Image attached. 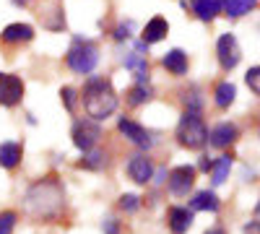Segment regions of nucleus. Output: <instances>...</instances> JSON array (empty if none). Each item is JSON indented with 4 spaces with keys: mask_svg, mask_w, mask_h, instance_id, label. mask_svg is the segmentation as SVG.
I'll return each mask as SVG.
<instances>
[{
    "mask_svg": "<svg viewBox=\"0 0 260 234\" xmlns=\"http://www.w3.org/2000/svg\"><path fill=\"white\" fill-rule=\"evenodd\" d=\"M175 138L182 148L187 151H201L208 143V127L203 122V115L201 112H182L180 122H177V130H175Z\"/></svg>",
    "mask_w": 260,
    "mask_h": 234,
    "instance_id": "nucleus-3",
    "label": "nucleus"
},
{
    "mask_svg": "<svg viewBox=\"0 0 260 234\" xmlns=\"http://www.w3.org/2000/svg\"><path fill=\"white\" fill-rule=\"evenodd\" d=\"M206 234H226V229H224V226H211Z\"/></svg>",
    "mask_w": 260,
    "mask_h": 234,
    "instance_id": "nucleus-33",
    "label": "nucleus"
},
{
    "mask_svg": "<svg viewBox=\"0 0 260 234\" xmlns=\"http://www.w3.org/2000/svg\"><path fill=\"white\" fill-rule=\"evenodd\" d=\"M195 221V211L187 206H169L167 208V226L172 234H187Z\"/></svg>",
    "mask_w": 260,
    "mask_h": 234,
    "instance_id": "nucleus-11",
    "label": "nucleus"
},
{
    "mask_svg": "<svg viewBox=\"0 0 260 234\" xmlns=\"http://www.w3.org/2000/svg\"><path fill=\"white\" fill-rule=\"evenodd\" d=\"M232 164H234V159H232L229 154H221L219 159L211 164V185H213V187H219V185L226 182V177H229V172H232Z\"/></svg>",
    "mask_w": 260,
    "mask_h": 234,
    "instance_id": "nucleus-18",
    "label": "nucleus"
},
{
    "mask_svg": "<svg viewBox=\"0 0 260 234\" xmlns=\"http://www.w3.org/2000/svg\"><path fill=\"white\" fill-rule=\"evenodd\" d=\"M117 130H120L130 143H133V146L143 148V151H148V148L154 146V138H151V133L146 130L141 122L130 120V117H120V120H117Z\"/></svg>",
    "mask_w": 260,
    "mask_h": 234,
    "instance_id": "nucleus-10",
    "label": "nucleus"
},
{
    "mask_svg": "<svg viewBox=\"0 0 260 234\" xmlns=\"http://www.w3.org/2000/svg\"><path fill=\"white\" fill-rule=\"evenodd\" d=\"M21 99H24V81L16 73L0 76V107H18Z\"/></svg>",
    "mask_w": 260,
    "mask_h": 234,
    "instance_id": "nucleus-8",
    "label": "nucleus"
},
{
    "mask_svg": "<svg viewBox=\"0 0 260 234\" xmlns=\"http://www.w3.org/2000/svg\"><path fill=\"white\" fill-rule=\"evenodd\" d=\"M257 76H260V68H257V65H252V68L245 73V81H247V86L252 89V94H260V78H257Z\"/></svg>",
    "mask_w": 260,
    "mask_h": 234,
    "instance_id": "nucleus-28",
    "label": "nucleus"
},
{
    "mask_svg": "<svg viewBox=\"0 0 260 234\" xmlns=\"http://www.w3.org/2000/svg\"><path fill=\"white\" fill-rule=\"evenodd\" d=\"M148 99H151V89H148V83H136V86L125 94V102L130 104V107H141V104H146Z\"/></svg>",
    "mask_w": 260,
    "mask_h": 234,
    "instance_id": "nucleus-23",
    "label": "nucleus"
},
{
    "mask_svg": "<svg viewBox=\"0 0 260 234\" xmlns=\"http://www.w3.org/2000/svg\"><path fill=\"white\" fill-rule=\"evenodd\" d=\"M130 31H133V21H125V24H120L115 29V39L117 42H125V39H130Z\"/></svg>",
    "mask_w": 260,
    "mask_h": 234,
    "instance_id": "nucleus-29",
    "label": "nucleus"
},
{
    "mask_svg": "<svg viewBox=\"0 0 260 234\" xmlns=\"http://www.w3.org/2000/svg\"><path fill=\"white\" fill-rule=\"evenodd\" d=\"M161 65L172 73V76H185L187 73V52L175 47V50H169L164 57H161Z\"/></svg>",
    "mask_w": 260,
    "mask_h": 234,
    "instance_id": "nucleus-17",
    "label": "nucleus"
},
{
    "mask_svg": "<svg viewBox=\"0 0 260 234\" xmlns=\"http://www.w3.org/2000/svg\"><path fill=\"white\" fill-rule=\"evenodd\" d=\"M234 99H237V86H234L232 81H221L219 86H216V91H213L216 107H219V110H229L232 104H234Z\"/></svg>",
    "mask_w": 260,
    "mask_h": 234,
    "instance_id": "nucleus-19",
    "label": "nucleus"
},
{
    "mask_svg": "<svg viewBox=\"0 0 260 234\" xmlns=\"http://www.w3.org/2000/svg\"><path fill=\"white\" fill-rule=\"evenodd\" d=\"M185 110L187 112H203V99H201L198 89H192L190 94H185Z\"/></svg>",
    "mask_w": 260,
    "mask_h": 234,
    "instance_id": "nucleus-26",
    "label": "nucleus"
},
{
    "mask_svg": "<svg viewBox=\"0 0 260 234\" xmlns=\"http://www.w3.org/2000/svg\"><path fill=\"white\" fill-rule=\"evenodd\" d=\"M190 211H208V214H219L221 211V200L216 195V190H198L190 198Z\"/></svg>",
    "mask_w": 260,
    "mask_h": 234,
    "instance_id": "nucleus-14",
    "label": "nucleus"
},
{
    "mask_svg": "<svg viewBox=\"0 0 260 234\" xmlns=\"http://www.w3.org/2000/svg\"><path fill=\"white\" fill-rule=\"evenodd\" d=\"M83 96V110H86V117L94 120V122H102L107 117H112L117 112V91L115 86L107 78H99V76H91L89 81H86V86L81 91Z\"/></svg>",
    "mask_w": 260,
    "mask_h": 234,
    "instance_id": "nucleus-2",
    "label": "nucleus"
},
{
    "mask_svg": "<svg viewBox=\"0 0 260 234\" xmlns=\"http://www.w3.org/2000/svg\"><path fill=\"white\" fill-rule=\"evenodd\" d=\"M216 57H219V65L224 71H234L242 60V47L237 42L234 34H221L219 42H216Z\"/></svg>",
    "mask_w": 260,
    "mask_h": 234,
    "instance_id": "nucleus-7",
    "label": "nucleus"
},
{
    "mask_svg": "<svg viewBox=\"0 0 260 234\" xmlns=\"http://www.w3.org/2000/svg\"><path fill=\"white\" fill-rule=\"evenodd\" d=\"M190 6L201 21H213L221 13V0H190Z\"/></svg>",
    "mask_w": 260,
    "mask_h": 234,
    "instance_id": "nucleus-20",
    "label": "nucleus"
},
{
    "mask_svg": "<svg viewBox=\"0 0 260 234\" xmlns=\"http://www.w3.org/2000/svg\"><path fill=\"white\" fill-rule=\"evenodd\" d=\"M65 62H68V68L78 76H86L91 73L96 65H99V47L94 45L91 39H81L76 37L73 45L68 50V55H65Z\"/></svg>",
    "mask_w": 260,
    "mask_h": 234,
    "instance_id": "nucleus-4",
    "label": "nucleus"
},
{
    "mask_svg": "<svg viewBox=\"0 0 260 234\" xmlns=\"http://www.w3.org/2000/svg\"><path fill=\"white\" fill-rule=\"evenodd\" d=\"M60 96H62L65 110H68V112H76V96H78V91H76L73 86H62V89H60Z\"/></svg>",
    "mask_w": 260,
    "mask_h": 234,
    "instance_id": "nucleus-27",
    "label": "nucleus"
},
{
    "mask_svg": "<svg viewBox=\"0 0 260 234\" xmlns=\"http://www.w3.org/2000/svg\"><path fill=\"white\" fill-rule=\"evenodd\" d=\"M102 231H104V234H120V221H117L115 216H107V219L102 221Z\"/></svg>",
    "mask_w": 260,
    "mask_h": 234,
    "instance_id": "nucleus-30",
    "label": "nucleus"
},
{
    "mask_svg": "<svg viewBox=\"0 0 260 234\" xmlns=\"http://www.w3.org/2000/svg\"><path fill=\"white\" fill-rule=\"evenodd\" d=\"M237 138H240V127L234 122H219L208 133V143L213 148H229L232 143H237Z\"/></svg>",
    "mask_w": 260,
    "mask_h": 234,
    "instance_id": "nucleus-12",
    "label": "nucleus"
},
{
    "mask_svg": "<svg viewBox=\"0 0 260 234\" xmlns=\"http://www.w3.org/2000/svg\"><path fill=\"white\" fill-rule=\"evenodd\" d=\"M257 6V0H221V11L229 18H240Z\"/></svg>",
    "mask_w": 260,
    "mask_h": 234,
    "instance_id": "nucleus-22",
    "label": "nucleus"
},
{
    "mask_svg": "<svg viewBox=\"0 0 260 234\" xmlns=\"http://www.w3.org/2000/svg\"><path fill=\"white\" fill-rule=\"evenodd\" d=\"M21 208H24V214L34 221H42V224L57 221L62 216V208H65V187H62V182L55 175H47V177L37 180L24 193Z\"/></svg>",
    "mask_w": 260,
    "mask_h": 234,
    "instance_id": "nucleus-1",
    "label": "nucleus"
},
{
    "mask_svg": "<svg viewBox=\"0 0 260 234\" xmlns=\"http://www.w3.org/2000/svg\"><path fill=\"white\" fill-rule=\"evenodd\" d=\"M21 159H24V146H21L18 141H3L0 143V166L3 169L13 172V169L21 164Z\"/></svg>",
    "mask_w": 260,
    "mask_h": 234,
    "instance_id": "nucleus-13",
    "label": "nucleus"
},
{
    "mask_svg": "<svg viewBox=\"0 0 260 234\" xmlns=\"http://www.w3.org/2000/svg\"><path fill=\"white\" fill-rule=\"evenodd\" d=\"M195 177H198V172H195V166H190V164H180L175 169H169V172H167V190H169V195L187 198V193L195 187Z\"/></svg>",
    "mask_w": 260,
    "mask_h": 234,
    "instance_id": "nucleus-6",
    "label": "nucleus"
},
{
    "mask_svg": "<svg viewBox=\"0 0 260 234\" xmlns=\"http://www.w3.org/2000/svg\"><path fill=\"white\" fill-rule=\"evenodd\" d=\"M151 182L164 185V182H167V166H161V169H154V177H151Z\"/></svg>",
    "mask_w": 260,
    "mask_h": 234,
    "instance_id": "nucleus-32",
    "label": "nucleus"
},
{
    "mask_svg": "<svg viewBox=\"0 0 260 234\" xmlns=\"http://www.w3.org/2000/svg\"><path fill=\"white\" fill-rule=\"evenodd\" d=\"M18 224V214L13 208H6V211H0V234H13Z\"/></svg>",
    "mask_w": 260,
    "mask_h": 234,
    "instance_id": "nucleus-24",
    "label": "nucleus"
},
{
    "mask_svg": "<svg viewBox=\"0 0 260 234\" xmlns=\"http://www.w3.org/2000/svg\"><path fill=\"white\" fill-rule=\"evenodd\" d=\"M13 3H16V6H26V3H29V0H13Z\"/></svg>",
    "mask_w": 260,
    "mask_h": 234,
    "instance_id": "nucleus-34",
    "label": "nucleus"
},
{
    "mask_svg": "<svg viewBox=\"0 0 260 234\" xmlns=\"http://www.w3.org/2000/svg\"><path fill=\"white\" fill-rule=\"evenodd\" d=\"M107 164H110V159H107V154L102 151V148H91V151H86L83 159L78 161V166L89 169V172H102Z\"/></svg>",
    "mask_w": 260,
    "mask_h": 234,
    "instance_id": "nucleus-21",
    "label": "nucleus"
},
{
    "mask_svg": "<svg viewBox=\"0 0 260 234\" xmlns=\"http://www.w3.org/2000/svg\"><path fill=\"white\" fill-rule=\"evenodd\" d=\"M167 34H169V21L164 16H154L143 26V39L141 42H146V45H156V42H161Z\"/></svg>",
    "mask_w": 260,
    "mask_h": 234,
    "instance_id": "nucleus-16",
    "label": "nucleus"
},
{
    "mask_svg": "<svg viewBox=\"0 0 260 234\" xmlns=\"http://www.w3.org/2000/svg\"><path fill=\"white\" fill-rule=\"evenodd\" d=\"M154 161H151L148 154H136V156H130L127 164H125V172L130 177V182H136V185H148L151 177H154Z\"/></svg>",
    "mask_w": 260,
    "mask_h": 234,
    "instance_id": "nucleus-9",
    "label": "nucleus"
},
{
    "mask_svg": "<svg viewBox=\"0 0 260 234\" xmlns=\"http://www.w3.org/2000/svg\"><path fill=\"white\" fill-rule=\"evenodd\" d=\"M0 39L6 42V45H21V42H31L34 39V26L29 24H8L3 31H0Z\"/></svg>",
    "mask_w": 260,
    "mask_h": 234,
    "instance_id": "nucleus-15",
    "label": "nucleus"
},
{
    "mask_svg": "<svg viewBox=\"0 0 260 234\" xmlns=\"http://www.w3.org/2000/svg\"><path fill=\"white\" fill-rule=\"evenodd\" d=\"M211 164H213V161H211V156H208V154H203V156H201V161H198V166H195V172H211Z\"/></svg>",
    "mask_w": 260,
    "mask_h": 234,
    "instance_id": "nucleus-31",
    "label": "nucleus"
},
{
    "mask_svg": "<svg viewBox=\"0 0 260 234\" xmlns=\"http://www.w3.org/2000/svg\"><path fill=\"white\" fill-rule=\"evenodd\" d=\"M117 206H120V211L122 214H136V211L141 208V198L136 195V193H125V195H120V200H117Z\"/></svg>",
    "mask_w": 260,
    "mask_h": 234,
    "instance_id": "nucleus-25",
    "label": "nucleus"
},
{
    "mask_svg": "<svg viewBox=\"0 0 260 234\" xmlns=\"http://www.w3.org/2000/svg\"><path fill=\"white\" fill-rule=\"evenodd\" d=\"M71 141H73V146L78 148L81 154L91 151V148H96V143L102 141V125L89 120V117L76 120L73 127H71Z\"/></svg>",
    "mask_w": 260,
    "mask_h": 234,
    "instance_id": "nucleus-5",
    "label": "nucleus"
}]
</instances>
